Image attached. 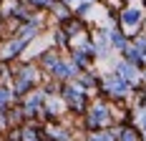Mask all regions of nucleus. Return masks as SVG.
I'll list each match as a JSON object with an SVG mask.
<instances>
[{"mask_svg": "<svg viewBox=\"0 0 146 141\" xmlns=\"http://www.w3.org/2000/svg\"><path fill=\"white\" fill-rule=\"evenodd\" d=\"M121 141H136V134H133L131 128H126V131L121 134Z\"/></svg>", "mask_w": 146, "mask_h": 141, "instance_id": "obj_6", "label": "nucleus"}, {"mask_svg": "<svg viewBox=\"0 0 146 141\" xmlns=\"http://www.w3.org/2000/svg\"><path fill=\"white\" fill-rule=\"evenodd\" d=\"M91 141H111V136H108V134H101V136H93Z\"/></svg>", "mask_w": 146, "mask_h": 141, "instance_id": "obj_7", "label": "nucleus"}, {"mask_svg": "<svg viewBox=\"0 0 146 141\" xmlns=\"http://www.w3.org/2000/svg\"><path fill=\"white\" fill-rule=\"evenodd\" d=\"M111 41H113V45H118V48H126V41H123V35H121V33H113V35H111Z\"/></svg>", "mask_w": 146, "mask_h": 141, "instance_id": "obj_5", "label": "nucleus"}, {"mask_svg": "<svg viewBox=\"0 0 146 141\" xmlns=\"http://www.w3.org/2000/svg\"><path fill=\"white\" fill-rule=\"evenodd\" d=\"M91 121H93V124H106V121H108V116H106V111H103V108H93Z\"/></svg>", "mask_w": 146, "mask_h": 141, "instance_id": "obj_4", "label": "nucleus"}, {"mask_svg": "<svg viewBox=\"0 0 146 141\" xmlns=\"http://www.w3.org/2000/svg\"><path fill=\"white\" fill-rule=\"evenodd\" d=\"M144 73H146V70H144Z\"/></svg>", "mask_w": 146, "mask_h": 141, "instance_id": "obj_8", "label": "nucleus"}, {"mask_svg": "<svg viewBox=\"0 0 146 141\" xmlns=\"http://www.w3.org/2000/svg\"><path fill=\"white\" fill-rule=\"evenodd\" d=\"M118 70H121V78H123L126 83H129V81H133V76H136V73H133V68H131V66H126V63H118Z\"/></svg>", "mask_w": 146, "mask_h": 141, "instance_id": "obj_3", "label": "nucleus"}, {"mask_svg": "<svg viewBox=\"0 0 146 141\" xmlns=\"http://www.w3.org/2000/svg\"><path fill=\"white\" fill-rule=\"evenodd\" d=\"M108 88L113 91V93H126V88H129V83L121 78V76H108Z\"/></svg>", "mask_w": 146, "mask_h": 141, "instance_id": "obj_2", "label": "nucleus"}, {"mask_svg": "<svg viewBox=\"0 0 146 141\" xmlns=\"http://www.w3.org/2000/svg\"><path fill=\"white\" fill-rule=\"evenodd\" d=\"M121 20H123V25H126V28H133V25H139V20H141V10L129 8V10H123Z\"/></svg>", "mask_w": 146, "mask_h": 141, "instance_id": "obj_1", "label": "nucleus"}]
</instances>
